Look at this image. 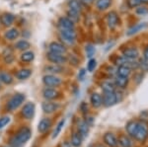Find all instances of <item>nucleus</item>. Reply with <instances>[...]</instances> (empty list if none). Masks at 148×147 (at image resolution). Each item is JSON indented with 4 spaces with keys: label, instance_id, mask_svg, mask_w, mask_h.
<instances>
[{
    "label": "nucleus",
    "instance_id": "4468645a",
    "mask_svg": "<svg viewBox=\"0 0 148 147\" xmlns=\"http://www.w3.org/2000/svg\"><path fill=\"white\" fill-rule=\"evenodd\" d=\"M15 15L12 13H4L0 17V22L4 27H10L15 21Z\"/></svg>",
    "mask_w": 148,
    "mask_h": 147
},
{
    "label": "nucleus",
    "instance_id": "72a5a7b5",
    "mask_svg": "<svg viewBox=\"0 0 148 147\" xmlns=\"http://www.w3.org/2000/svg\"><path fill=\"white\" fill-rule=\"evenodd\" d=\"M67 5H68V9L79 12V13L82 10V7H81V3L79 0H68Z\"/></svg>",
    "mask_w": 148,
    "mask_h": 147
},
{
    "label": "nucleus",
    "instance_id": "f704fd0d",
    "mask_svg": "<svg viewBox=\"0 0 148 147\" xmlns=\"http://www.w3.org/2000/svg\"><path fill=\"white\" fill-rule=\"evenodd\" d=\"M66 15H67V17L70 19L74 24L79 22V20H80V13L79 12H76L74 10H71V9H68L67 12H66Z\"/></svg>",
    "mask_w": 148,
    "mask_h": 147
},
{
    "label": "nucleus",
    "instance_id": "ddd939ff",
    "mask_svg": "<svg viewBox=\"0 0 148 147\" xmlns=\"http://www.w3.org/2000/svg\"><path fill=\"white\" fill-rule=\"evenodd\" d=\"M138 127V122L137 120H130L125 125V130L127 132V135L134 138L136 134V130Z\"/></svg>",
    "mask_w": 148,
    "mask_h": 147
},
{
    "label": "nucleus",
    "instance_id": "2f4dec72",
    "mask_svg": "<svg viewBox=\"0 0 148 147\" xmlns=\"http://www.w3.org/2000/svg\"><path fill=\"white\" fill-rule=\"evenodd\" d=\"M35 58V53L31 51H26L21 54V60L23 62L29 63V62H32Z\"/></svg>",
    "mask_w": 148,
    "mask_h": 147
},
{
    "label": "nucleus",
    "instance_id": "f3484780",
    "mask_svg": "<svg viewBox=\"0 0 148 147\" xmlns=\"http://www.w3.org/2000/svg\"><path fill=\"white\" fill-rule=\"evenodd\" d=\"M77 129H78V133L84 139L88 136V133H89V124L85 120H80V122H78Z\"/></svg>",
    "mask_w": 148,
    "mask_h": 147
},
{
    "label": "nucleus",
    "instance_id": "aec40b11",
    "mask_svg": "<svg viewBox=\"0 0 148 147\" xmlns=\"http://www.w3.org/2000/svg\"><path fill=\"white\" fill-rule=\"evenodd\" d=\"M128 83H130V79L127 77H121L116 75V79H114V85L116 87H118L119 89H126V87L128 86Z\"/></svg>",
    "mask_w": 148,
    "mask_h": 147
},
{
    "label": "nucleus",
    "instance_id": "ea45409f",
    "mask_svg": "<svg viewBox=\"0 0 148 147\" xmlns=\"http://www.w3.org/2000/svg\"><path fill=\"white\" fill-rule=\"evenodd\" d=\"M135 13H136L137 15H141V16L146 15V14H148V8L144 5H139L135 9Z\"/></svg>",
    "mask_w": 148,
    "mask_h": 147
},
{
    "label": "nucleus",
    "instance_id": "c03bdc74",
    "mask_svg": "<svg viewBox=\"0 0 148 147\" xmlns=\"http://www.w3.org/2000/svg\"><path fill=\"white\" fill-rule=\"evenodd\" d=\"M142 78H143V74L141 72V73H136V74L134 75V77H133V79H134V81L136 82L137 84H139V83L142 81Z\"/></svg>",
    "mask_w": 148,
    "mask_h": 147
},
{
    "label": "nucleus",
    "instance_id": "0eeeda50",
    "mask_svg": "<svg viewBox=\"0 0 148 147\" xmlns=\"http://www.w3.org/2000/svg\"><path fill=\"white\" fill-rule=\"evenodd\" d=\"M35 113H36V106L32 102L26 103L23 106L22 111H21V113H22V116L26 120H32L35 116Z\"/></svg>",
    "mask_w": 148,
    "mask_h": 147
},
{
    "label": "nucleus",
    "instance_id": "4be33fe9",
    "mask_svg": "<svg viewBox=\"0 0 148 147\" xmlns=\"http://www.w3.org/2000/svg\"><path fill=\"white\" fill-rule=\"evenodd\" d=\"M19 36H20V32L18 31V29L12 28V29H9L7 32H5L4 38L8 41H15L16 39L19 38Z\"/></svg>",
    "mask_w": 148,
    "mask_h": 147
},
{
    "label": "nucleus",
    "instance_id": "58836bf2",
    "mask_svg": "<svg viewBox=\"0 0 148 147\" xmlns=\"http://www.w3.org/2000/svg\"><path fill=\"white\" fill-rule=\"evenodd\" d=\"M97 66V61L95 58H90V60L88 61L87 63V70L89 71V72H93V71L95 70V68H96Z\"/></svg>",
    "mask_w": 148,
    "mask_h": 147
},
{
    "label": "nucleus",
    "instance_id": "473e14b6",
    "mask_svg": "<svg viewBox=\"0 0 148 147\" xmlns=\"http://www.w3.org/2000/svg\"><path fill=\"white\" fill-rule=\"evenodd\" d=\"M14 81L13 76L7 72H0V82L4 83L6 85H10Z\"/></svg>",
    "mask_w": 148,
    "mask_h": 147
},
{
    "label": "nucleus",
    "instance_id": "a19ab883",
    "mask_svg": "<svg viewBox=\"0 0 148 147\" xmlns=\"http://www.w3.org/2000/svg\"><path fill=\"white\" fill-rule=\"evenodd\" d=\"M11 118L8 116H4V117L0 118V129H2L3 127H5L7 124L10 122Z\"/></svg>",
    "mask_w": 148,
    "mask_h": 147
},
{
    "label": "nucleus",
    "instance_id": "e433bc0d",
    "mask_svg": "<svg viewBox=\"0 0 148 147\" xmlns=\"http://www.w3.org/2000/svg\"><path fill=\"white\" fill-rule=\"evenodd\" d=\"M85 51H86V54H87V56L89 58H92L93 55L95 54V47L93 44H86L85 46Z\"/></svg>",
    "mask_w": 148,
    "mask_h": 147
},
{
    "label": "nucleus",
    "instance_id": "a211bd4d",
    "mask_svg": "<svg viewBox=\"0 0 148 147\" xmlns=\"http://www.w3.org/2000/svg\"><path fill=\"white\" fill-rule=\"evenodd\" d=\"M123 55L125 56L127 58H131V59H136L139 55V51L136 49V47H126L123 51Z\"/></svg>",
    "mask_w": 148,
    "mask_h": 147
},
{
    "label": "nucleus",
    "instance_id": "bb28decb",
    "mask_svg": "<svg viewBox=\"0 0 148 147\" xmlns=\"http://www.w3.org/2000/svg\"><path fill=\"white\" fill-rule=\"evenodd\" d=\"M15 47L18 51H29V49L31 47V44L27 40H20V41H18L15 44Z\"/></svg>",
    "mask_w": 148,
    "mask_h": 147
},
{
    "label": "nucleus",
    "instance_id": "7ed1b4c3",
    "mask_svg": "<svg viewBox=\"0 0 148 147\" xmlns=\"http://www.w3.org/2000/svg\"><path fill=\"white\" fill-rule=\"evenodd\" d=\"M61 40L67 44H74L77 39V33L75 29H60Z\"/></svg>",
    "mask_w": 148,
    "mask_h": 147
},
{
    "label": "nucleus",
    "instance_id": "39448f33",
    "mask_svg": "<svg viewBox=\"0 0 148 147\" xmlns=\"http://www.w3.org/2000/svg\"><path fill=\"white\" fill-rule=\"evenodd\" d=\"M42 83L46 85L47 87L49 88H56L61 85L62 79L57 77L56 74H47L42 77Z\"/></svg>",
    "mask_w": 148,
    "mask_h": 147
},
{
    "label": "nucleus",
    "instance_id": "4c0bfd02",
    "mask_svg": "<svg viewBox=\"0 0 148 147\" xmlns=\"http://www.w3.org/2000/svg\"><path fill=\"white\" fill-rule=\"evenodd\" d=\"M138 68H140L143 72H147L148 71V61L146 59L141 58L138 61Z\"/></svg>",
    "mask_w": 148,
    "mask_h": 147
},
{
    "label": "nucleus",
    "instance_id": "dca6fc26",
    "mask_svg": "<svg viewBox=\"0 0 148 147\" xmlns=\"http://www.w3.org/2000/svg\"><path fill=\"white\" fill-rule=\"evenodd\" d=\"M42 96L46 100H54L59 96V92L54 88H46L42 91Z\"/></svg>",
    "mask_w": 148,
    "mask_h": 147
},
{
    "label": "nucleus",
    "instance_id": "6e6552de",
    "mask_svg": "<svg viewBox=\"0 0 148 147\" xmlns=\"http://www.w3.org/2000/svg\"><path fill=\"white\" fill-rule=\"evenodd\" d=\"M103 99V105L106 108H110V107H113L116 105L118 102H116V96L114 92H110V93H104L102 96Z\"/></svg>",
    "mask_w": 148,
    "mask_h": 147
},
{
    "label": "nucleus",
    "instance_id": "9d476101",
    "mask_svg": "<svg viewBox=\"0 0 148 147\" xmlns=\"http://www.w3.org/2000/svg\"><path fill=\"white\" fill-rule=\"evenodd\" d=\"M49 51H51V53H59V54H65L66 51H67L66 46H64L63 44L58 42H51V44H49Z\"/></svg>",
    "mask_w": 148,
    "mask_h": 147
},
{
    "label": "nucleus",
    "instance_id": "79ce46f5",
    "mask_svg": "<svg viewBox=\"0 0 148 147\" xmlns=\"http://www.w3.org/2000/svg\"><path fill=\"white\" fill-rule=\"evenodd\" d=\"M126 3H127L128 8H130V9L136 8V7H138L139 5H141V2H140L139 0H127Z\"/></svg>",
    "mask_w": 148,
    "mask_h": 147
},
{
    "label": "nucleus",
    "instance_id": "1a4fd4ad",
    "mask_svg": "<svg viewBox=\"0 0 148 147\" xmlns=\"http://www.w3.org/2000/svg\"><path fill=\"white\" fill-rule=\"evenodd\" d=\"M119 22H120V18L116 11H111L107 16V24H108L109 28L111 30H114L118 27Z\"/></svg>",
    "mask_w": 148,
    "mask_h": 147
},
{
    "label": "nucleus",
    "instance_id": "603ef678",
    "mask_svg": "<svg viewBox=\"0 0 148 147\" xmlns=\"http://www.w3.org/2000/svg\"><path fill=\"white\" fill-rule=\"evenodd\" d=\"M95 147H105V146L103 145V144H98V145H96Z\"/></svg>",
    "mask_w": 148,
    "mask_h": 147
},
{
    "label": "nucleus",
    "instance_id": "f03ea898",
    "mask_svg": "<svg viewBox=\"0 0 148 147\" xmlns=\"http://www.w3.org/2000/svg\"><path fill=\"white\" fill-rule=\"evenodd\" d=\"M26 100V96L24 94L21 93H16L9 99V101L7 102V110L13 112V111L17 110Z\"/></svg>",
    "mask_w": 148,
    "mask_h": 147
},
{
    "label": "nucleus",
    "instance_id": "7c9ffc66",
    "mask_svg": "<svg viewBox=\"0 0 148 147\" xmlns=\"http://www.w3.org/2000/svg\"><path fill=\"white\" fill-rule=\"evenodd\" d=\"M32 75V70L28 69V68H24V69H20L16 74V77L19 80H26Z\"/></svg>",
    "mask_w": 148,
    "mask_h": 147
},
{
    "label": "nucleus",
    "instance_id": "49530a36",
    "mask_svg": "<svg viewBox=\"0 0 148 147\" xmlns=\"http://www.w3.org/2000/svg\"><path fill=\"white\" fill-rule=\"evenodd\" d=\"M85 74H86L85 69H81V70H80V72H79V74H78V78H79L80 80H83V79H84Z\"/></svg>",
    "mask_w": 148,
    "mask_h": 147
},
{
    "label": "nucleus",
    "instance_id": "20e7f679",
    "mask_svg": "<svg viewBox=\"0 0 148 147\" xmlns=\"http://www.w3.org/2000/svg\"><path fill=\"white\" fill-rule=\"evenodd\" d=\"M148 137V124L145 122H138V127L134 139L138 142H144Z\"/></svg>",
    "mask_w": 148,
    "mask_h": 147
},
{
    "label": "nucleus",
    "instance_id": "6ab92c4d",
    "mask_svg": "<svg viewBox=\"0 0 148 147\" xmlns=\"http://www.w3.org/2000/svg\"><path fill=\"white\" fill-rule=\"evenodd\" d=\"M51 120L47 118H45L38 124V130H39L40 133H45V132H47V130L51 129Z\"/></svg>",
    "mask_w": 148,
    "mask_h": 147
},
{
    "label": "nucleus",
    "instance_id": "c9c22d12",
    "mask_svg": "<svg viewBox=\"0 0 148 147\" xmlns=\"http://www.w3.org/2000/svg\"><path fill=\"white\" fill-rule=\"evenodd\" d=\"M64 124H65V120H64V118H63V120H61L60 122L57 124V125L56 126V129H54L53 133H52V138H56V137L58 136V134L60 133L61 129H63Z\"/></svg>",
    "mask_w": 148,
    "mask_h": 147
},
{
    "label": "nucleus",
    "instance_id": "cd10ccee",
    "mask_svg": "<svg viewBox=\"0 0 148 147\" xmlns=\"http://www.w3.org/2000/svg\"><path fill=\"white\" fill-rule=\"evenodd\" d=\"M112 5V0H97L96 8L99 11H105Z\"/></svg>",
    "mask_w": 148,
    "mask_h": 147
},
{
    "label": "nucleus",
    "instance_id": "393cba45",
    "mask_svg": "<svg viewBox=\"0 0 148 147\" xmlns=\"http://www.w3.org/2000/svg\"><path fill=\"white\" fill-rule=\"evenodd\" d=\"M131 71L132 69L127 66L121 65V66H118V69H116V75L121 77H130V75L131 74Z\"/></svg>",
    "mask_w": 148,
    "mask_h": 147
},
{
    "label": "nucleus",
    "instance_id": "412c9836",
    "mask_svg": "<svg viewBox=\"0 0 148 147\" xmlns=\"http://www.w3.org/2000/svg\"><path fill=\"white\" fill-rule=\"evenodd\" d=\"M90 102H91V105L94 108H100L103 105V99H102V95L98 94V93H93L90 97Z\"/></svg>",
    "mask_w": 148,
    "mask_h": 147
},
{
    "label": "nucleus",
    "instance_id": "37998d69",
    "mask_svg": "<svg viewBox=\"0 0 148 147\" xmlns=\"http://www.w3.org/2000/svg\"><path fill=\"white\" fill-rule=\"evenodd\" d=\"M4 61L7 64H10L14 61V55L12 53H9V54H4Z\"/></svg>",
    "mask_w": 148,
    "mask_h": 147
},
{
    "label": "nucleus",
    "instance_id": "5701e85b",
    "mask_svg": "<svg viewBox=\"0 0 148 147\" xmlns=\"http://www.w3.org/2000/svg\"><path fill=\"white\" fill-rule=\"evenodd\" d=\"M147 27V23H139V24H136V25H134L132 28H130V30L126 32V36H133L135 34H137L138 32H140V31L144 30L145 28Z\"/></svg>",
    "mask_w": 148,
    "mask_h": 147
},
{
    "label": "nucleus",
    "instance_id": "3c124183",
    "mask_svg": "<svg viewBox=\"0 0 148 147\" xmlns=\"http://www.w3.org/2000/svg\"><path fill=\"white\" fill-rule=\"evenodd\" d=\"M140 2H141V4H146L148 3V0H139Z\"/></svg>",
    "mask_w": 148,
    "mask_h": 147
},
{
    "label": "nucleus",
    "instance_id": "c85d7f7f",
    "mask_svg": "<svg viewBox=\"0 0 148 147\" xmlns=\"http://www.w3.org/2000/svg\"><path fill=\"white\" fill-rule=\"evenodd\" d=\"M101 88L104 93H110L116 91V85L111 81H104L101 84Z\"/></svg>",
    "mask_w": 148,
    "mask_h": 147
},
{
    "label": "nucleus",
    "instance_id": "8fccbe9b",
    "mask_svg": "<svg viewBox=\"0 0 148 147\" xmlns=\"http://www.w3.org/2000/svg\"><path fill=\"white\" fill-rule=\"evenodd\" d=\"M59 147H71V145H70V143L64 141V142H62V143L60 144V146H59Z\"/></svg>",
    "mask_w": 148,
    "mask_h": 147
},
{
    "label": "nucleus",
    "instance_id": "b1692460",
    "mask_svg": "<svg viewBox=\"0 0 148 147\" xmlns=\"http://www.w3.org/2000/svg\"><path fill=\"white\" fill-rule=\"evenodd\" d=\"M64 68L62 67V65H58V64H51V65H47L45 67V71L51 73V74H58V73L63 72Z\"/></svg>",
    "mask_w": 148,
    "mask_h": 147
},
{
    "label": "nucleus",
    "instance_id": "a878e982",
    "mask_svg": "<svg viewBox=\"0 0 148 147\" xmlns=\"http://www.w3.org/2000/svg\"><path fill=\"white\" fill-rule=\"evenodd\" d=\"M118 142L121 145V147H131L132 146L131 139L130 138V136L125 135V134H121V135H120V137L118 138Z\"/></svg>",
    "mask_w": 148,
    "mask_h": 147
},
{
    "label": "nucleus",
    "instance_id": "f8f14e48",
    "mask_svg": "<svg viewBox=\"0 0 148 147\" xmlns=\"http://www.w3.org/2000/svg\"><path fill=\"white\" fill-rule=\"evenodd\" d=\"M59 108V105L57 103H54V102H44L42 104V109L44 111V113H52L54 112H56Z\"/></svg>",
    "mask_w": 148,
    "mask_h": 147
},
{
    "label": "nucleus",
    "instance_id": "423d86ee",
    "mask_svg": "<svg viewBox=\"0 0 148 147\" xmlns=\"http://www.w3.org/2000/svg\"><path fill=\"white\" fill-rule=\"evenodd\" d=\"M47 58L49 62H51L52 64H58V65H63L67 62V57L64 54H59V53H54L51 51H49V53L47 54Z\"/></svg>",
    "mask_w": 148,
    "mask_h": 147
},
{
    "label": "nucleus",
    "instance_id": "de8ad7c7",
    "mask_svg": "<svg viewBox=\"0 0 148 147\" xmlns=\"http://www.w3.org/2000/svg\"><path fill=\"white\" fill-rule=\"evenodd\" d=\"M143 58L148 61V46H146L144 51H143Z\"/></svg>",
    "mask_w": 148,
    "mask_h": 147
},
{
    "label": "nucleus",
    "instance_id": "f257e3e1",
    "mask_svg": "<svg viewBox=\"0 0 148 147\" xmlns=\"http://www.w3.org/2000/svg\"><path fill=\"white\" fill-rule=\"evenodd\" d=\"M32 136V131L29 127H22L10 139L11 147H22Z\"/></svg>",
    "mask_w": 148,
    "mask_h": 147
},
{
    "label": "nucleus",
    "instance_id": "9b49d317",
    "mask_svg": "<svg viewBox=\"0 0 148 147\" xmlns=\"http://www.w3.org/2000/svg\"><path fill=\"white\" fill-rule=\"evenodd\" d=\"M103 140H104V143L109 147H118L119 145L118 138H116V136L114 135L113 132L105 133L104 136H103Z\"/></svg>",
    "mask_w": 148,
    "mask_h": 147
},
{
    "label": "nucleus",
    "instance_id": "c756f323",
    "mask_svg": "<svg viewBox=\"0 0 148 147\" xmlns=\"http://www.w3.org/2000/svg\"><path fill=\"white\" fill-rule=\"evenodd\" d=\"M83 137L78 132H73L71 136V145L73 147H80L82 145Z\"/></svg>",
    "mask_w": 148,
    "mask_h": 147
},
{
    "label": "nucleus",
    "instance_id": "a18cd8bd",
    "mask_svg": "<svg viewBox=\"0 0 148 147\" xmlns=\"http://www.w3.org/2000/svg\"><path fill=\"white\" fill-rule=\"evenodd\" d=\"M80 110L82 111V113H86L88 112V105L86 103H84V102H83V103L81 104V106H80Z\"/></svg>",
    "mask_w": 148,
    "mask_h": 147
},
{
    "label": "nucleus",
    "instance_id": "09e8293b",
    "mask_svg": "<svg viewBox=\"0 0 148 147\" xmlns=\"http://www.w3.org/2000/svg\"><path fill=\"white\" fill-rule=\"evenodd\" d=\"M81 1H82L83 3H85L86 5H90V4H92L95 0H81Z\"/></svg>",
    "mask_w": 148,
    "mask_h": 147
},
{
    "label": "nucleus",
    "instance_id": "2eb2a0df",
    "mask_svg": "<svg viewBox=\"0 0 148 147\" xmlns=\"http://www.w3.org/2000/svg\"><path fill=\"white\" fill-rule=\"evenodd\" d=\"M58 27L59 29H74L75 24L68 17H60L58 19Z\"/></svg>",
    "mask_w": 148,
    "mask_h": 147
}]
</instances>
